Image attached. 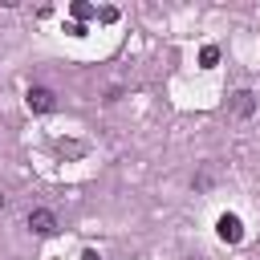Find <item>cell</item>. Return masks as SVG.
Wrapping results in <instances>:
<instances>
[{"label": "cell", "mask_w": 260, "mask_h": 260, "mask_svg": "<svg viewBox=\"0 0 260 260\" xmlns=\"http://www.w3.org/2000/svg\"><path fill=\"white\" fill-rule=\"evenodd\" d=\"M24 102H28L32 114H53V110H57V93L45 89V85H32V89L24 93Z\"/></svg>", "instance_id": "obj_1"}, {"label": "cell", "mask_w": 260, "mask_h": 260, "mask_svg": "<svg viewBox=\"0 0 260 260\" xmlns=\"http://www.w3.org/2000/svg\"><path fill=\"white\" fill-rule=\"evenodd\" d=\"M28 232H32V236H53V232H57V215H53L49 207H32V211H28Z\"/></svg>", "instance_id": "obj_2"}, {"label": "cell", "mask_w": 260, "mask_h": 260, "mask_svg": "<svg viewBox=\"0 0 260 260\" xmlns=\"http://www.w3.org/2000/svg\"><path fill=\"white\" fill-rule=\"evenodd\" d=\"M215 232H219V240L223 244H240L244 240V223H240V215H219V223H215Z\"/></svg>", "instance_id": "obj_3"}, {"label": "cell", "mask_w": 260, "mask_h": 260, "mask_svg": "<svg viewBox=\"0 0 260 260\" xmlns=\"http://www.w3.org/2000/svg\"><path fill=\"white\" fill-rule=\"evenodd\" d=\"M232 106H236V114H240V118H248V114H252V110H256V98H252V93H248V89H240V93H236V98H232Z\"/></svg>", "instance_id": "obj_4"}, {"label": "cell", "mask_w": 260, "mask_h": 260, "mask_svg": "<svg viewBox=\"0 0 260 260\" xmlns=\"http://www.w3.org/2000/svg\"><path fill=\"white\" fill-rule=\"evenodd\" d=\"M199 65H203V69L219 65V49H215V45H203V53H199Z\"/></svg>", "instance_id": "obj_5"}, {"label": "cell", "mask_w": 260, "mask_h": 260, "mask_svg": "<svg viewBox=\"0 0 260 260\" xmlns=\"http://www.w3.org/2000/svg\"><path fill=\"white\" fill-rule=\"evenodd\" d=\"M69 12H73V16H77V24H81V20H89V16H93V8H89V4H81V0H77V4H73V8H69Z\"/></svg>", "instance_id": "obj_6"}, {"label": "cell", "mask_w": 260, "mask_h": 260, "mask_svg": "<svg viewBox=\"0 0 260 260\" xmlns=\"http://www.w3.org/2000/svg\"><path fill=\"white\" fill-rule=\"evenodd\" d=\"M57 150H61V154H81V146H77V142H57Z\"/></svg>", "instance_id": "obj_7"}, {"label": "cell", "mask_w": 260, "mask_h": 260, "mask_svg": "<svg viewBox=\"0 0 260 260\" xmlns=\"http://www.w3.org/2000/svg\"><path fill=\"white\" fill-rule=\"evenodd\" d=\"M98 16H102V20H106V24H114V20H118V8H102V12H98Z\"/></svg>", "instance_id": "obj_8"}, {"label": "cell", "mask_w": 260, "mask_h": 260, "mask_svg": "<svg viewBox=\"0 0 260 260\" xmlns=\"http://www.w3.org/2000/svg\"><path fill=\"white\" fill-rule=\"evenodd\" d=\"M0 207H4V195H0Z\"/></svg>", "instance_id": "obj_9"}]
</instances>
